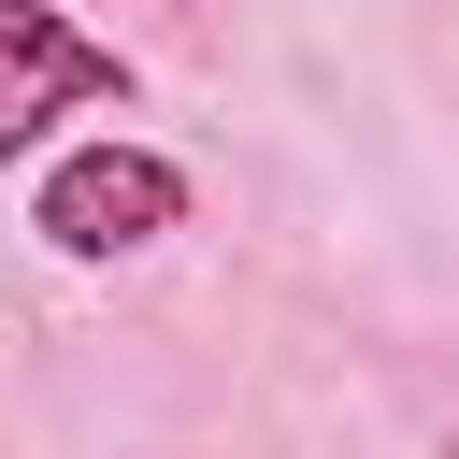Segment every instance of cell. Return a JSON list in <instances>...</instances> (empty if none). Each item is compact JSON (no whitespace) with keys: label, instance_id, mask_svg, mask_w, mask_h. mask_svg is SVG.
<instances>
[{"label":"cell","instance_id":"1","mask_svg":"<svg viewBox=\"0 0 459 459\" xmlns=\"http://www.w3.org/2000/svg\"><path fill=\"white\" fill-rule=\"evenodd\" d=\"M29 230L57 258H143V244L186 230V158H158V143H72L29 186Z\"/></svg>","mask_w":459,"mask_h":459},{"label":"cell","instance_id":"3","mask_svg":"<svg viewBox=\"0 0 459 459\" xmlns=\"http://www.w3.org/2000/svg\"><path fill=\"white\" fill-rule=\"evenodd\" d=\"M445 459H459V430H445Z\"/></svg>","mask_w":459,"mask_h":459},{"label":"cell","instance_id":"2","mask_svg":"<svg viewBox=\"0 0 459 459\" xmlns=\"http://www.w3.org/2000/svg\"><path fill=\"white\" fill-rule=\"evenodd\" d=\"M100 100H129V57L86 43L57 0H0V158H29L57 115H100Z\"/></svg>","mask_w":459,"mask_h":459}]
</instances>
